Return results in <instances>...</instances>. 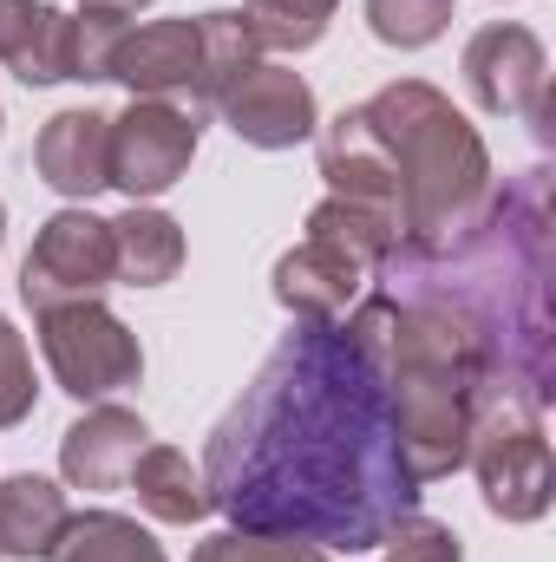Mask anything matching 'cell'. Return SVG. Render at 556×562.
<instances>
[{"label":"cell","mask_w":556,"mask_h":562,"mask_svg":"<svg viewBox=\"0 0 556 562\" xmlns=\"http://www.w3.org/2000/svg\"><path fill=\"white\" fill-rule=\"evenodd\" d=\"M203 491L230 530L281 537L308 550H380V537L419 510L393 393L380 367L334 327L294 321L243 400L203 445Z\"/></svg>","instance_id":"obj_1"},{"label":"cell","mask_w":556,"mask_h":562,"mask_svg":"<svg viewBox=\"0 0 556 562\" xmlns=\"http://www.w3.org/2000/svg\"><path fill=\"white\" fill-rule=\"evenodd\" d=\"M551 269H556V216L551 170L531 164L504 190H491L485 216L452 249H407L393 243L374 276L393 281L400 301H438L478 327L498 367V393L544 413L556 393V321H551Z\"/></svg>","instance_id":"obj_2"},{"label":"cell","mask_w":556,"mask_h":562,"mask_svg":"<svg viewBox=\"0 0 556 562\" xmlns=\"http://www.w3.org/2000/svg\"><path fill=\"white\" fill-rule=\"evenodd\" d=\"M400 301V294H393ZM387 393H393V425H400V451L419 484L452 477L471 451V425L498 393V367L491 347L478 340V327L438 301H400L393 321V347L380 367Z\"/></svg>","instance_id":"obj_3"},{"label":"cell","mask_w":556,"mask_h":562,"mask_svg":"<svg viewBox=\"0 0 556 562\" xmlns=\"http://www.w3.org/2000/svg\"><path fill=\"white\" fill-rule=\"evenodd\" d=\"M360 119L387 144L400 170V243L407 249H452L491 203L498 170L478 125L425 79L380 86Z\"/></svg>","instance_id":"obj_4"},{"label":"cell","mask_w":556,"mask_h":562,"mask_svg":"<svg viewBox=\"0 0 556 562\" xmlns=\"http://www.w3.org/2000/svg\"><path fill=\"white\" fill-rule=\"evenodd\" d=\"M465 464L478 471L485 510L504 524H537L551 510V438L544 419L518 400H491L471 425V451Z\"/></svg>","instance_id":"obj_5"},{"label":"cell","mask_w":556,"mask_h":562,"mask_svg":"<svg viewBox=\"0 0 556 562\" xmlns=\"http://www.w3.org/2000/svg\"><path fill=\"white\" fill-rule=\"evenodd\" d=\"M40 353H46L59 393H73L79 406H99V400L138 386V373H144L138 334L112 307H99V301L46 307L40 314Z\"/></svg>","instance_id":"obj_6"},{"label":"cell","mask_w":556,"mask_h":562,"mask_svg":"<svg viewBox=\"0 0 556 562\" xmlns=\"http://www.w3.org/2000/svg\"><path fill=\"white\" fill-rule=\"evenodd\" d=\"M119 281V249H112V223H99L92 210H59L26 262H20V294L33 314L46 307H73V301H99Z\"/></svg>","instance_id":"obj_7"},{"label":"cell","mask_w":556,"mask_h":562,"mask_svg":"<svg viewBox=\"0 0 556 562\" xmlns=\"http://www.w3.org/2000/svg\"><path fill=\"white\" fill-rule=\"evenodd\" d=\"M465 86L485 112L498 119H524L537 132H551V59H544V40L531 26H485L471 33L465 46Z\"/></svg>","instance_id":"obj_8"},{"label":"cell","mask_w":556,"mask_h":562,"mask_svg":"<svg viewBox=\"0 0 556 562\" xmlns=\"http://www.w3.org/2000/svg\"><path fill=\"white\" fill-rule=\"evenodd\" d=\"M197 138H203V125H197L190 112H177V105H164V99H132V105L112 119V183H119L132 203L164 196V190L190 170Z\"/></svg>","instance_id":"obj_9"},{"label":"cell","mask_w":556,"mask_h":562,"mask_svg":"<svg viewBox=\"0 0 556 562\" xmlns=\"http://www.w3.org/2000/svg\"><path fill=\"white\" fill-rule=\"evenodd\" d=\"M105 79L132 86V99H164V105L190 112L197 125L210 119L197 105V20H151L138 33H119Z\"/></svg>","instance_id":"obj_10"},{"label":"cell","mask_w":556,"mask_h":562,"mask_svg":"<svg viewBox=\"0 0 556 562\" xmlns=\"http://www.w3.org/2000/svg\"><path fill=\"white\" fill-rule=\"evenodd\" d=\"M314 132H321V177H327V190L341 203H360V210H374V216H387L400 229V170H393L387 144L374 138V125L360 119V105L341 112L334 125H314Z\"/></svg>","instance_id":"obj_11"},{"label":"cell","mask_w":556,"mask_h":562,"mask_svg":"<svg viewBox=\"0 0 556 562\" xmlns=\"http://www.w3.org/2000/svg\"><path fill=\"white\" fill-rule=\"evenodd\" d=\"M216 112H223V125L236 138L256 144V150H288V144L314 138V125H321L308 79L288 72V66H256Z\"/></svg>","instance_id":"obj_12"},{"label":"cell","mask_w":556,"mask_h":562,"mask_svg":"<svg viewBox=\"0 0 556 562\" xmlns=\"http://www.w3.org/2000/svg\"><path fill=\"white\" fill-rule=\"evenodd\" d=\"M367 276H374V269H367V262H354L347 249L301 236V243L276 262V301L294 314V321L334 327V321H347V307L360 301Z\"/></svg>","instance_id":"obj_13"},{"label":"cell","mask_w":556,"mask_h":562,"mask_svg":"<svg viewBox=\"0 0 556 562\" xmlns=\"http://www.w3.org/2000/svg\"><path fill=\"white\" fill-rule=\"evenodd\" d=\"M33 170H40V183H53L73 203L99 196L112 183V119L92 105L53 112L40 125V144H33Z\"/></svg>","instance_id":"obj_14"},{"label":"cell","mask_w":556,"mask_h":562,"mask_svg":"<svg viewBox=\"0 0 556 562\" xmlns=\"http://www.w3.org/2000/svg\"><path fill=\"white\" fill-rule=\"evenodd\" d=\"M151 445V425L138 413H125V406H92L86 419L66 425V438H59V471H66V484L73 491H119L125 477H132V464H138V451Z\"/></svg>","instance_id":"obj_15"},{"label":"cell","mask_w":556,"mask_h":562,"mask_svg":"<svg viewBox=\"0 0 556 562\" xmlns=\"http://www.w3.org/2000/svg\"><path fill=\"white\" fill-rule=\"evenodd\" d=\"M0 66L20 86L73 79V20L46 0H0Z\"/></svg>","instance_id":"obj_16"},{"label":"cell","mask_w":556,"mask_h":562,"mask_svg":"<svg viewBox=\"0 0 556 562\" xmlns=\"http://www.w3.org/2000/svg\"><path fill=\"white\" fill-rule=\"evenodd\" d=\"M66 491L53 484V477H33V471H20V477H7L0 484V557H53V543H59V530H66Z\"/></svg>","instance_id":"obj_17"},{"label":"cell","mask_w":556,"mask_h":562,"mask_svg":"<svg viewBox=\"0 0 556 562\" xmlns=\"http://www.w3.org/2000/svg\"><path fill=\"white\" fill-rule=\"evenodd\" d=\"M256 66H263V46L236 7H216L197 20V105L203 112H216Z\"/></svg>","instance_id":"obj_18"},{"label":"cell","mask_w":556,"mask_h":562,"mask_svg":"<svg viewBox=\"0 0 556 562\" xmlns=\"http://www.w3.org/2000/svg\"><path fill=\"white\" fill-rule=\"evenodd\" d=\"M125 484L138 491V504L157 517V524H203V517H210L203 464H190L177 445H144Z\"/></svg>","instance_id":"obj_19"},{"label":"cell","mask_w":556,"mask_h":562,"mask_svg":"<svg viewBox=\"0 0 556 562\" xmlns=\"http://www.w3.org/2000/svg\"><path fill=\"white\" fill-rule=\"evenodd\" d=\"M112 249H119V281H132V288H164L184 269V229L144 203H132L112 223Z\"/></svg>","instance_id":"obj_20"},{"label":"cell","mask_w":556,"mask_h":562,"mask_svg":"<svg viewBox=\"0 0 556 562\" xmlns=\"http://www.w3.org/2000/svg\"><path fill=\"white\" fill-rule=\"evenodd\" d=\"M46 562H170L157 550V537L138 530L132 517L119 510H86V517H66L59 543Z\"/></svg>","instance_id":"obj_21"},{"label":"cell","mask_w":556,"mask_h":562,"mask_svg":"<svg viewBox=\"0 0 556 562\" xmlns=\"http://www.w3.org/2000/svg\"><path fill=\"white\" fill-rule=\"evenodd\" d=\"M308 236H314V243L347 249V256H354V262H367V269H380V262H387V249L400 243V229H393L387 216H374V210H360V203H341V196H327V203H314V210H308Z\"/></svg>","instance_id":"obj_22"},{"label":"cell","mask_w":556,"mask_h":562,"mask_svg":"<svg viewBox=\"0 0 556 562\" xmlns=\"http://www.w3.org/2000/svg\"><path fill=\"white\" fill-rule=\"evenodd\" d=\"M334 7L341 0H249L243 20H249L263 53H308V46H321Z\"/></svg>","instance_id":"obj_23"},{"label":"cell","mask_w":556,"mask_h":562,"mask_svg":"<svg viewBox=\"0 0 556 562\" xmlns=\"http://www.w3.org/2000/svg\"><path fill=\"white\" fill-rule=\"evenodd\" d=\"M367 26L380 46L419 53L452 26V0H367Z\"/></svg>","instance_id":"obj_24"},{"label":"cell","mask_w":556,"mask_h":562,"mask_svg":"<svg viewBox=\"0 0 556 562\" xmlns=\"http://www.w3.org/2000/svg\"><path fill=\"white\" fill-rule=\"evenodd\" d=\"M380 550H387V562H465L458 537H452V524L419 517V510H407V517L380 537Z\"/></svg>","instance_id":"obj_25"},{"label":"cell","mask_w":556,"mask_h":562,"mask_svg":"<svg viewBox=\"0 0 556 562\" xmlns=\"http://www.w3.org/2000/svg\"><path fill=\"white\" fill-rule=\"evenodd\" d=\"M190 562H334L327 550H308V543H281V537H249V530H223V537H203Z\"/></svg>","instance_id":"obj_26"},{"label":"cell","mask_w":556,"mask_h":562,"mask_svg":"<svg viewBox=\"0 0 556 562\" xmlns=\"http://www.w3.org/2000/svg\"><path fill=\"white\" fill-rule=\"evenodd\" d=\"M26 413H33V360H26V340L0 321V431Z\"/></svg>","instance_id":"obj_27"},{"label":"cell","mask_w":556,"mask_h":562,"mask_svg":"<svg viewBox=\"0 0 556 562\" xmlns=\"http://www.w3.org/2000/svg\"><path fill=\"white\" fill-rule=\"evenodd\" d=\"M119 33H125V20L79 13L73 20V79H105L112 72V53H119Z\"/></svg>","instance_id":"obj_28"},{"label":"cell","mask_w":556,"mask_h":562,"mask_svg":"<svg viewBox=\"0 0 556 562\" xmlns=\"http://www.w3.org/2000/svg\"><path fill=\"white\" fill-rule=\"evenodd\" d=\"M86 13H112V20H132L138 7H151V0H79Z\"/></svg>","instance_id":"obj_29"},{"label":"cell","mask_w":556,"mask_h":562,"mask_svg":"<svg viewBox=\"0 0 556 562\" xmlns=\"http://www.w3.org/2000/svg\"><path fill=\"white\" fill-rule=\"evenodd\" d=\"M0 236H7V210H0Z\"/></svg>","instance_id":"obj_30"}]
</instances>
